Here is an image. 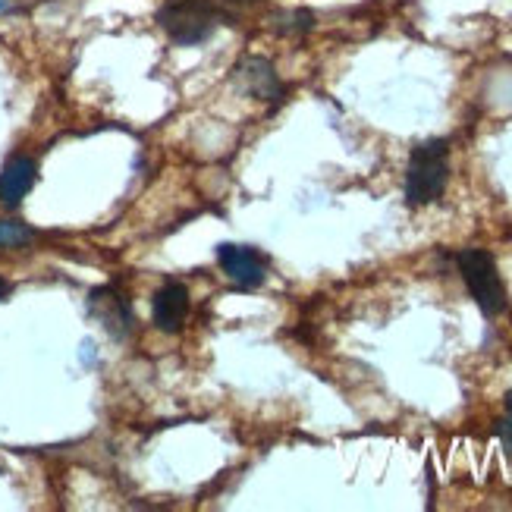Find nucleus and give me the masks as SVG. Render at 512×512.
<instances>
[{"label":"nucleus","instance_id":"obj_10","mask_svg":"<svg viewBox=\"0 0 512 512\" xmlns=\"http://www.w3.org/2000/svg\"><path fill=\"white\" fill-rule=\"evenodd\" d=\"M32 239V230L26 224H16V220H0V246H22V242Z\"/></svg>","mask_w":512,"mask_h":512},{"label":"nucleus","instance_id":"obj_8","mask_svg":"<svg viewBox=\"0 0 512 512\" xmlns=\"http://www.w3.org/2000/svg\"><path fill=\"white\" fill-rule=\"evenodd\" d=\"M239 76L246 82L249 92L261 101H277L283 95V85L274 73V66L267 60H246L239 66Z\"/></svg>","mask_w":512,"mask_h":512},{"label":"nucleus","instance_id":"obj_6","mask_svg":"<svg viewBox=\"0 0 512 512\" xmlns=\"http://www.w3.org/2000/svg\"><path fill=\"white\" fill-rule=\"evenodd\" d=\"M189 315V289L183 283H167L154 293L151 318L164 333H176Z\"/></svg>","mask_w":512,"mask_h":512},{"label":"nucleus","instance_id":"obj_5","mask_svg":"<svg viewBox=\"0 0 512 512\" xmlns=\"http://www.w3.org/2000/svg\"><path fill=\"white\" fill-rule=\"evenodd\" d=\"M217 261L224 267V274L242 289H255L267 277V258L252 246H233V242H224V246H217Z\"/></svg>","mask_w":512,"mask_h":512},{"label":"nucleus","instance_id":"obj_4","mask_svg":"<svg viewBox=\"0 0 512 512\" xmlns=\"http://www.w3.org/2000/svg\"><path fill=\"white\" fill-rule=\"evenodd\" d=\"M88 311H92V318L114 340H126L132 333V327H136V315H132L129 299L120 296L117 289H110V286H101V289H95L92 296H88Z\"/></svg>","mask_w":512,"mask_h":512},{"label":"nucleus","instance_id":"obj_2","mask_svg":"<svg viewBox=\"0 0 512 512\" xmlns=\"http://www.w3.org/2000/svg\"><path fill=\"white\" fill-rule=\"evenodd\" d=\"M220 19H227V13L214 7L211 0H167L158 10L161 29L170 35V41L183 44V48L208 41L217 32Z\"/></svg>","mask_w":512,"mask_h":512},{"label":"nucleus","instance_id":"obj_14","mask_svg":"<svg viewBox=\"0 0 512 512\" xmlns=\"http://www.w3.org/2000/svg\"><path fill=\"white\" fill-rule=\"evenodd\" d=\"M246 4H252V0H246Z\"/></svg>","mask_w":512,"mask_h":512},{"label":"nucleus","instance_id":"obj_13","mask_svg":"<svg viewBox=\"0 0 512 512\" xmlns=\"http://www.w3.org/2000/svg\"><path fill=\"white\" fill-rule=\"evenodd\" d=\"M7 10V0H0V13H4Z\"/></svg>","mask_w":512,"mask_h":512},{"label":"nucleus","instance_id":"obj_9","mask_svg":"<svg viewBox=\"0 0 512 512\" xmlns=\"http://www.w3.org/2000/svg\"><path fill=\"white\" fill-rule=\"evenodd\" d=\"M311 26H315V13H311V10H296V13H286L280 19L277 32H283V35H299V32H308Z\"/></svg>","mask_w":512,"mask_h":512},{"label":"nucleus","instance_id":"obj_1","mask_svg":"<svg viewBox=\"0 0 512 512\" xmlns=\"http://www.w3.org/2000/svg\"><path fill=\"white\" fill-rule=\"evenodd\" d=\"M450 183V145L447 139H428L412 148L406 167V202L412 208L431 205Z\"/></svg>","mask_w":512,"mask_h":512},{"label":"nucleus","instance_id":"obj_7","mask_svg":"<svg viewBox=\"0 0 512 512\" xmlns=\"http://www.w3.org/2000/svg\"><path fill=\"white\" fill-rule=\"evenodd\" d=\"M38 167L32 158H13L7 161V167L0 170V202L7 208H16L22 198H26L35 186Z\"/></svg>","mask_w":512,"mask_h":512},{"label":"nucleus","instance_id":"obj_12","mask_svg":"<svg viewBox=\"0 0 512 512\" xmlns=\"http://www.w3.org/2000/svg\"><path fill=\"white\" fill-rule=\"evenodd\" d=\"M10 293H13V286L7 280H0V299H7Z\"/></svg>","mask_w":512,"mask_h":512},{"label":"nucleus","instance_id":"obj_3","mask_svg":"<svg viewBox=\"0 0 512 512\" xmlns=\"http://www.w3.org/2000/svg\"><path fill=\"white\" fill-rule=\"evenodd\" d=\"M456 264H459V274H462L465 286H469L475 305L484 311V315L487 318L503 315L509 302H506V286L497 271V258L487 249H465V252H459Z\"/></svg>","mask_w":512,"mask_h":512},{"label":"nucleus","instance_id":"obj_11","mask_svg":"<svg viewBox=\"0 0 512 512\" xmlns=\"http://www.w3.org/2000/svg\"><path fill=\"white\" fill-rule=\"evenodd\" d=\"M497 434L503 440V447L512 450V390L506 393V415H503V421L497 425Z\"/></svg>","mask_w":512,"mask_h":512}]
</instances>
